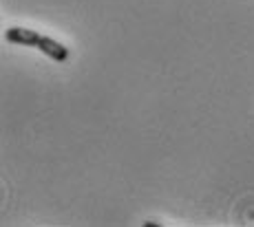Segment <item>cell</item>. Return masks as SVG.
<instances>
[{
  "label": "cell",
  "instance_id": "obj_2",
  "mask_svg": "<svg viewBox=\"0 0 254 227\" xmlns=\"http://www.w3.org/2000/svg\"><path fill=\"white\" fill-rule=\"evenodd\" d=\"M38 49L45 53L47 57H51V60L56 62H64L66 57H69V49L66 46H62L60 42H56L53 38H40V42H38Z\"/></svg>",
  "mask_w": 254,
  "mask_h": 227
},
{
  "label": "cell",
  "instance_id": "obj_1",
  "mask_svg": "<svg viewBox=\"0 0 254 227\" xmlns=\"http://www.w3.org/2000/svg\"><path fill=\"white\" fill-rule=\"evenodd\" d=\"M40 33L33 31V29H20V27H11L4 33V40L11 42V45H20V46H38L40 42Z\"/></svg>",
  "mask_w": 254,
  "mask_h": 227
}]
</instances>
